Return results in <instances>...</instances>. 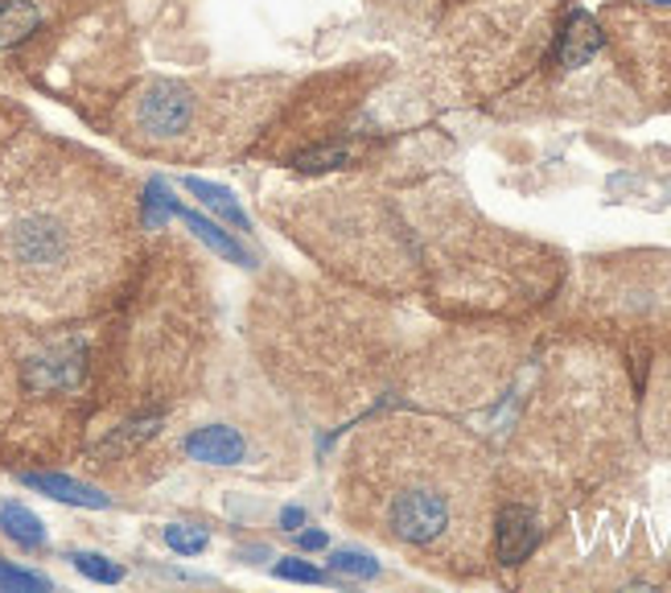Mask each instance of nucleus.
<instances>
[{"instance_id": "nucleus-1", "label": "nucleus", "mask_w": 671, "mask_h": 593, "mask_svg": "<svg viewBox=\"0 0 671 593\" xmlns=\"http://www.w3.org/2000/svg\"><path fill=\"white\" fill-rule=\"evenodd\" d=\"M380 458V491L371 494L380 532L437 561H474L486 532V470L466 441L400 425Z\"/></svg>"}, {"instance_id": "nucleus-2", "label": "nucleus", "mask_w": 671, "mask_h": 593, "mask_svg": "<svg viewBox=\"0 0 671 593\" xmlns=\"http://www.w3.org/2000/svg\"><path fill=\"white\" fill-rule=\"evenodd\" d=\"M100 235L83 232V223L54 206H30L0 232V264L9 268L13 285L33 297H71L87 285L91 252Z\"/></svg>"}, {"instance_id": "nucleus-3", "label": "nucleus", "mask_w": 671, "mask_h": 593, "mask_svg": "<svg viewBox=\"0 0 671 593\" xmlns=\"http://www.w3.org/2000/svg\"><path fill=\"white\" fill-rule=\"evenodd\" d=\"M194 95L182 83H153V88L136 100V124L148 132L153 141H169L190 129Z\"/></svg>"}, {"instance_id": "nucleus-4", "label": "nucleus", "mask_w": 671, "mask_h": 593, "mask_svg": "<svg viewBox=\"0 0 671 593\" xmlns=\"http://www.w3.org/2000/svg\"><path fill=\"white\" fill-rule=\"evenodd\" d=\"M186 458L206 466H244L248 462V441L231 425H206L186 437Z\"/></svg>"}, {"instance_id": "nucleus-5", "label": "nucleus", "mask_w": 671, "mask_h": 593, "mask_svg": "<svg viewBox=\"0 0 671 593\" xmlns=\"http://www.w3.org/2000/svg\"><path fill=\"white\" fill-rule=\"evenodd\" d=\"M495 544H498V561L503 564H519L536 544V523L524 507H507L495 523Z\"/></svg>"}, {"instance_id": "nucleus-6", "label": "nucleus", "mask_w": 671, "mask_h": 593, "mask_svg": "<svg viewBox=\"0 0 671 593\" xmlns=\"http://www.w3.org/2000/svg\"><path fill=\"white\" fill-rule=\"evenodd\" d=\"M601 45V30L593 25V17L589 13H569V21H565V30H560V67H569V71H577V67H585V62L598 54Z\"/></svg>"}, {"instance_id": "nucleus-7", "label": "nucleus", "mask_w": 671, "mask_h": 593, "mask_svg": "<svg viewBox=\"0 0 671 593\" xmlns=\"http://www.w3.org/2000/svg\"><path fill=\"white\" fill-rule=\"evenodd\" d=\"M25 487H33V491H45L50 499H59V503H74V507H107L112 499L107 494H100L95 487H87V482H74V478L66 474H25Z\"/></svg>"}, {"instance_id": "nucleus-8", "label": "nucleus", "mask_w": 671, "mask_h": 593, "mask_svg": "<svg viewBox=\"0 0 671 593\" xmlns=\"http://www.w3.org/2000/svg\"><path fill=\"white\" fill-rule=\"evenodd\" d=\"M177 218H182V223H186V227H190L194 235H198V239H203V244H210L215 247V252H219L223 260H231V264H239V268H248V252H244V247L235 244L231 235L223 232L219 223H210V218H203V215H194V211H186V206L177 203V211H174Z\"/></svg>"}, {"instance_id": "nucleus-9", "label": "nucleus", "mask_w": 671, "mask_h": 593, "mask_svg": "<svg viewBox=\"0 0 671 593\" xmlns=\"http://www.w3.org/2000/svg\"><path fill=\"white\" fill-rule=\"evenodd\" d=\"M38 21H42V9L33 0H0V50L30 38L38 30Z\"/></svg>"}, {"instance_id": "nucleus-10", "label": "nucleus", "mask_w": 671, "mask_h": 593, "mask_svg": "<svg viewBox=\"0 0 671 593\" xmlns=\"http://www.w3.org/2000/svg\"><path fill=\"white\" fill-rule=\"evenodd\" d=\"M0 528L13 535L17 544H25V549H38V544H45L42 520L33 515L30 507H21V503H4V507H0Z\"/></svg>"}, {"instance_id": "nucleus-11", "label": "nucleus", "mask_w": 671, "mask_h": 593, "mask_svg": "<svg viewBox=\"0 0 671 593\" xmlns=\"http://www.w3.org/2000/svg\"><path fill=\"white\" fill-rule=\"evenodd\" d=\"M182 186L190 190L194 198L203 206H210V211H219L227 223H235L239 232H248V218H244V211H239V203L231 198V190H223V186H210V182H203V177H186Z\"/></svg>"}, {"instance_id": "nucleus-12", "label": "nucleus", "mask_w": 671, "mask_h": 593, "mask_svg": "<svg viewBox=\"0 0 671 593\" xmlns=\"http://www.w3.org/2000/svg\"><path fill=\"white\" fill-rule=\"evenodd\" d=\"M71 561H74V569H79L83 577L100 581V585H116V581H124V569H120L116 561L100 556V552H74Z\"/></svg>"}, {"instance_id": "nucleus-13", "label": "nucleus", "mask_w": 671, "mask_h": 593, "mask_svg": "<svg viewBox=\"0 0 671 593\" xmlns=\"http://www.w3.org/2000/svg\"><path fill=\"white\" fill-rule=\"evenodd\" d=\"M174 211H177V198L165 190V182H148V190H145V227L161 232V223L174 215Z\"/></svg>"}, {"instance_id": "nucleus-14", "label": "nucleus", "mask_w": 671, "mask_h": 593, "mask_svg": "<svg viewBox=\"0 0 671 593\" xmlns=\"http://www.w3.org/2000/svg\"><path fill=\"white\" fill-rule=\"evenodd\" d=\"M272 573L280 581H301V585H330V573H321L318 564L301 561V556H285V561L272 564Z\"/></svg>"}, {"instance_id": "nucleus-15", "label": "nucleus", "mask_w": 671, "mask_h": 593, "mask_svg": "<svg viewBox=\"0 0 671 593\" xmlns=\"http://www.w3.org/2000/svg\"><path fill=\"white\" fill-rule=\"evenodd\" d=\"M0 590L9 593H38V590H50V581L42 573H30V569H17V564L0 561Z\"/></svg>"}, {"instance_id": "nucleus-16", "label": "nucleus", "mask_w": 671, "mask_h": 593, "mask_svg": "<svg viewBox=\"0 0 671 593\" xmlns=\"http://www.w3.org/2000/svg\"><path fill=\"white\" fill-rule=\"evenodd\" d=\"M165 544L174 552H182V556H198L206 549V532L203 528H186V523H169L165 528Z\"/></svg>"}, {"instance_id": "nucleus-17", "label": "nucleus", "mask_w": 671, "mask_h": 593, "mask_svg": "<svg viewBox=\"0 0 671 593\" xmlns=\"http://www.w3.org/2000/svg\"><path fill=\"white\" fill-rule=\"evenodd\" d=\"M334 569H338V573H347V577H363V581L380 577V564L371 561L367 552H354V549L334 552Z\"/></svg>"}, {"instance_id": "nucleus-18", "label": "nucleus", "mask_w": 671, "mask_h": 593, "mask_svg": "<svg viewBox=\"0 0 671 593\" xmlns=\"http://www.w3.org/2000/svg\"><path fill=\"white\" fill-rule=\"evenodd\" d=\"M280 528H285V532H301V528H306V511H301V507H285V511H280Z\"/></svg>"}, {"instance_id": "nucleus-19", "label": "nucleus", "mask_w": 671, "mask_h": 593, "mask_svg": "<svg viewBox=\"0 0 671 593\" xmlns=\"http://www.w3.org/2000/svg\"><path fill=\"white\" fill-rule=\"evenodd\" d=\"M326 544H330V535L318 532V528H309V532H301V549H306V552H321V549H326Z\"/></svg>"}]
</instances>
